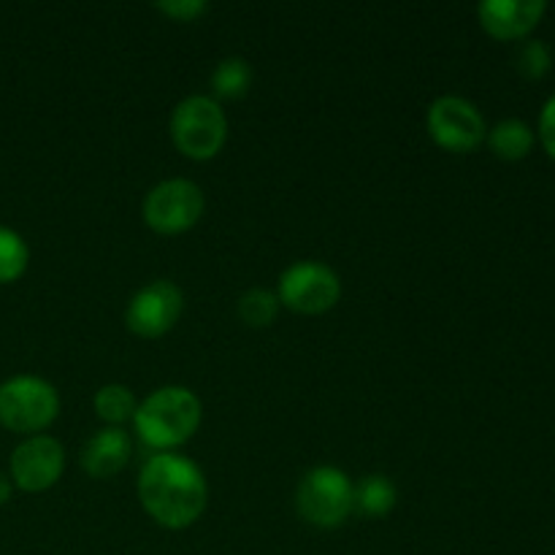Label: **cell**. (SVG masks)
Masks as SVG:
<instances>
[{"instance_id":"cell-19","label":"cell","mask_w":555,"mask_h":555,"mask_svg":"<svg viewBox=\"0 0 555 555\" xmlns=\"http://www.w3.org/2000/svg\"><path fill=\"white\" fill-rule=\"evenodd\" d=\"M553 54L547 49L545 41H524L515 52V68H518L520 76L537 81L551 70Z\"/></svg>"},{"instance_id":"cell-22","label":"cell","mask_w":555,"mask_h":555,"mask_svg":"<svg viewBox=\"0 0 555 555\" xmlns=\"http://www.w3.org/2000/svg\"><path fill=\"white\" fill-rule=\"evenodd\" d=\"M11 486H14L11 477L5 472H0V504H5L11 499Z\"/></svg>"},{"instance_id":"cell-8","label":"cell","mask_w":555,"mask_h":555,"mask_svg":"<svg viewBox=\"0 0 555 555\" xmlns=\"http://www.w3.org/2000/svg\"><path fill=\"white\" fill-rule=\"evenodd\" d=\"M426 125L428 135H431L442 150L455 152V155L475 152L477 146L488 139V128L480 108L459 95L437 98V101L428 106Z\"/></svg>"},{"instance_id":"cell-12","label":"cell","mask_w":555,"mask_h":555,"mask_svg":"<svg viewBox=\"0 0 555 555\" xmlns=\"http://www.w3.org/2000/svg\"><path fill=\"white\" fill-rule=\"evenodd\" d=\"M130 450H133V442L122 428H101L81 450V466L92 480H106L125 469V464L130 461Z\"/></svg>"},{"instance_id":"cell-13","label":"cell","mask_w":555,"mask_h":555,"mask_svg":"<svg viewBox=\"0 0 555 555\" xmlns=\"http://www.w3.org/2000/svg\"><path fill=\"white\" fill-rule=\"evenodd\" d=\"M534 130L524 119H502L499 125H493V130H488V146H491V152L509 163L529 157V152L534 150Z\"/></svg>"},{"instance_id":"cell-16","label":"cell","mask_w":555,"mask_h":555,"mask_svg":"<svg viewBox=\"0 0 555 555\" xmlns=\"http://www.w3.org/2000/svg\"><path fill=\"white\" fill-rule=\"evenodd\" d=\"M249 85H253V65L244 57H225L211 74V90L220 101L244 98L249 92Z\"/></svg>"},{"instance_id":"cell-20","label":"cell","mask_w":555,"mask_h":555,"mask_svg":"<svg viewBox=\"0 0 555 555\" xmlns=\"http://www.w3.org/2000/svg\"><path fill=\"white\" fill-rule=\"evenodd\" d=\"M157 11L177 22H195L206 11L204 0H160Z\"/></svg>"},{"instance_id":"cell-6","label":"cell","mask_w":555,"mask_h":555,"mask_svg":"<svg viewBox=\"0 0 555 555\" xmlns=\"http://www.w3.org/2000/svg\"><path fill=\"white\" fill-rule=\"evenodd\" d=\"M206 209L204 190L190 179H166L144 198V222L160 236L190 231Z\"/></svg>"},{"instance_id":"cell-17","label":"cell","mask_w":555,"mask_h":555,"mask_svg":"<svg viewBox=\"0 0 555 555\" xmlns=\"http://www.w3.org/2000/svg\"><path fill=\"white\" fill-rule=\"evenodd\" d=\"M238 318L249 328H269L274 323L276 312H280V298L276 293L266 291V287H249L242 298H238Z\"/></svg>"},{"instance_id":"cell-10","label":"cell","mask_w":555,"mask_h":555,"mask_svg":"<svg viewBox=\"0 0 555 555\" xmlns=\"http://www.w3.org/2000/svg\"><path fill=\"white\" fill-rule=\"evenodd\" d=\"M63 444L54 437H47V434H36V437H27L25 442L16 444V450L11 453L9 477L20 491L41 493L49 491L63 477Z\"/></svg>"},{"instance_id":"cell-3","label":"cell","mask_w":555,"mask_h":555,"mask_svg":"<svg viewBox=\"0 0 555 555\" xmlns=\"http://www.w3.org/2000/svg\"><path fill=\"white\" fill-rule=\"evenodd\" d=\"M296 507L307 524L336 529L356 513V486L336 466H314L298 482Z\"/></svg>"},{"instance_id":"cell-11","label":"cell","mask_w":555,"mask_h":555,"mask_svg":"<svg viewBox=\"0 0 555 555\" xmlns=\"http://www.w3.org/2000/svg\"><path fill=\"white\" fill-rule=\"evenodd\" d=\"M547 3L542 0H486L477 9L480 25L496 41H526L531 30L545 16Z\"/></svg>"},{"instance_id":"cell-1","label":"cell","mask_w":555,"mask_h":555,"mask_svg":"<svg viewBox=\"0 0 555 555\" xmlns=\"http://www.w3.org/2000/svg\"><path fill=\"white\" fill-rule=\"evenodd\" d=\"M139 502L157 526L182 531L204 515L209 486L198 466L177 453H155L139 472Z\"/></svg>"},{"instance_id":"cell-18","label":"cell","mask_w":555,"mask_h":555,"mask_svg":"<svg viewBox=\"0 0 555 555\" xmlns=\"http://www.w3.org/2000/svg\"><path fill=\"white\" fill-rule=\"evenodd\" d=\"M30 263V249L25 238L11 228L0 225V285L16 282L27 271Z\"/></svg>"},{"instance_id":"cell-7","label":"cell","mask_w":555,"mask_h":555,"mask_svg":"<svg viewBox=\"0 0 555 555\" xmlns=\"http://www.w3.org/2000/svg\"><path fill=\"white\" fill-rule=\"evenodd\" d=\"M341 296V280L336 271L325 263L314 260H298L287 266L280 276V298L282 307L298 314H325L336 307Z\"/></svg>"},{"instance_id":"cell-14","label":"cell","mask_w":555,"mask_h":555,"mask_svg":"<svg viewBox=\"0 0 555 555\" xmlns=\"http://www.w3.org/2000/svg\"><path fill=\"white\" fill-rule=\"evenodd\" d=\"M399 502L393 480L385 475H369L356 486V513L366 518H383Z\"/></svg>"},{"instance_id":"cell-21","label":"cell","mask_w":555,"mask_h":555,"mask_svg":"<svg viewBox=\"0 0 555 555\" xmlns=\"http://www.w3.org/2000/svg\"><path fill=\"white\" fill-rule=\"evenodd\" d=\"M540 141L547 150V155L555 160V95L542 106L540 114Z\"/></svg>"},{"instance_id":"cell-4","label":"cell","mask_w":555,"mask_h":555,"mask_svg":"<svg viewBox=\"0 0 555 555\" xmlns=\"http://www.w3.org/2000/svg\"><path fill=\"white\" fill-rule=\"evenodd\" d=\"M171 139L190 160H211L228 139V117L220 101L209 95L184 98L171 114Z\"/></svg>"},{"instance_id":"cell-2","label":"cell","mask_w":555,"mask_h":555,"mask_svg":"<svg viewBox=\"0 0 555 555\" xmlns=\"http://www.w3.org/2000/svg\"><path fill=\"white\" fill-rule=\"evenodd\" d=\"M135 434L146 448L171 453L173 448L193 439L201 426L198 396L182 385H166L146 396L133 415Z\"/></svg>"},{"instance_id":"cell-5","label":"cell","mask_w":555,"mask_h":555,"mask_svg":"<svg viewBox=\"0 0 555 555\" xmlns=\"http://www.w3.org/2000/svg\"><path fill=\"white\" fill-rule=\"evenodd\" d=\"M60 412V396L52 383L33 374H16L0 385V426L16 434H30L49 428Z\"/></svg>"},{"instance_id":"cell-15","label":"cell","mask_w":555,"mask_h":555,"mask_svg":"<svg viewBox=\"0 0 555 555\" xmlns=\"http://www.w3.org/2000/svg\"><path fill=\"white\" fill-rule=\"evenodd\" d=\"M92 406H95V415L101 417L108 426L119 428L122 423L133 421L135 415V396L133 390L125 388V385H103V388L95 390L92 396Z\"/></svg>"},{"instance_id":"cell-9","label":"cell","mask_w":555,"mask_h":555,"mask_svg":"<svg viewBox=\"0 0 555 555\" xmlns=\"http://www.w3.org/2000/svg\"><path fill=\"white\" fill-rule=\"evenodd\" d=\"M184 309V296L179 285L168 280H155L141 287L125 309V325L141 339H160L179 323Z\"/></svg>"}]
</instances>
